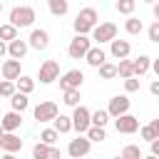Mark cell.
Segmentation results:
<instances>
[{"label": "cell", "mask_w": 159, "mask_h": 159, "mask_svg": "<svg viewBox=\"0 0 159 159\" xmlns=\"http://www.w3.org/2000/svg\"><path fill=\"white\" fill-rule=\"evenodd\" d=\"M132 65H134V77H142V75H147L152 70V57L139 55L137 60H132Z\"/></svg>", "instance_id": "obj_19"}, {"label": "cell", "mask_w": 159, "mask_h": 159, "mask_svg": "<svg viewBox=\"0 0 159 159\" xmlns=\"http://www.w3.org/2000/svg\"><path fill=\"white\" fill-rule=\"evenodd\" d=\"M0 124H2L5 134H15V129L22 124V114H17V112H7V114L0 117Z\"/></svg>", "instance_id": "obj_16"}, {"label": "cell", "mask_w": 159, "mask_h": 159, "mask_svg": "<svg viewBox=\"0 0 159 159\" xmlns=\"http://www.w3.org/2000/svg\"><path fill=\"white\" fill-rule=\"evenodd\" d=\"M0 40L2 42H12V40H17V27L15 25H10V22H5V25H0Z\"/></svg>", "instance_id": "obj_24"}, {"label": "cell", "mask_w": 159, "mask_h": 159, "mask_svg": "<svg viewBox=\"0 0 159 159\" xmlns=\"http://www.w3.org/2000/svg\"><path fill=\"white\" fill-rule=\"evenodd\" d=\"M27 45H30L32 50H37V52L47 50V45H50V35H47V30L35 27V30L30 32V37H27Z\"/></svg>", "instance_id": "obj_12"}, {"label": "cell", "mask_w": 159, "mask_h": 159, "mask_svg": "<svg viewBox=\"0 0 159 159\" xmlns=\"http://www.w3.org/2000/svg\"><path fill=\"white\" fill-rule=\"evenodd\" d=\"M89 127H92V112L87 107H82V104L75 107V112H72V129L77 134H87Z\"/></svg>", "instance_id": "obj_4"}, {"label": "cell", "mask_w": 159, "mask_h": 159, "mask_svg": "<svg viewBox=\"0 0 159 159\" xmlns=\"http://www.w3.org/2000/svg\"><path fill=\"white\" fill-rule=\"evenodd\" d=\"M124 89H127V92H139V80H137V77L124 80Z\"/></svg>", "instance_id": "obj_38"}, {"label": "cell", "mask_w": 159, "mask_h": 159, "mask_svg": "<svg viewBox=\"0 0 159 159\" xmlns=\"http://www.w3.org/2000/svg\"><path fill=\"white\" fill-rule=\"evenodd\" d=\"M89 149H92V142H89L84 134H77V139H72V142L67 144V154H70L72 159H82V157H87Z\"/></svg>", "instance_id": "obj_8"}, {"label": "cell", "mask_w": 159, "mask_h": 159, "mask_svg": "<svg viewBox=\"0 0 159 159\" xmlns=\"http://www.w3.org/2000/svg\"><path fill=\"white\" fill-rule=\"evenodd\" d=\"M84 60H87V65H89V67H97V70H99V67L107 62V52L97 45V47H92V50L87 52V57H84Z\"/></svg>", "instance_id": "obj_18"}, {"label": "cell", "mask_w": 159, "mask_h": 159, "mask_svg": "<svg viewBox=\"0 0 159 159\" xmlns=\"http://www.w3.org/2000/svg\"><path fill=\"white\" fill-rule=\"evenodd\" d=\"M92 40H94L97 45L117 40V25H114V22H99V25L92 30Z\"/></svg>", "instance_id": "obj_6"}, {"label": "cell", "mask_w": 159, "mask_h": 159, "mask_svg": "<svg viewBox=\"0 0 159 159\" xmlns=\"http://www.w3.org/2000/svg\"><path fill=\"white\" fill-rule=\"evenodd\" d=\"M149 92H152L154 97H159V80H154V82L149 84Z\"/></svg>", "instance_id": "obj_39"}, {"label": "cell", "mask_w": 159, "mask_h": 159, "mask_svg": "<svg viewBox=\"0 0 159 159\" xmlns=\"http://www.w3.org/2000/svg\"><path fill=\"white\" fill-rule=\"evenodd\" d=\"M109 52H112V57L114 60H127L129 57V52H132V45H129V40H112L109 42Z\"/></svg>", "instance_id": "obj_15"}, {"label": "cell", "mask_w": 159, "mask_h": 159, "mask_svg": "<svg viewBox=\"0 0 159 159\" xmlns=\"http://www.w3.org/2000/svg\"><path fill=\"white\" fill-rule=\"evenodd\" d=\"M84 137H87L89 142H104V139H107V132H104L102 127H89V132H87Z\"/></svg>", "instance_id": "obj_33"}, {"label": "cell", "mask_w": 159, "mask_h": 159, "mask_svg": "<svg viewBox=\"0 0 159 159\" xmlns=\"http://www.w3.org/2000/svg\"><path fill=\"white\" fill-rule=\"evenodd\" d=\"M152 157H157V159H159V139H157V142H152Z\"/></svg>", "instance_id": "obj_42"}, {"label": "cell", "mask_w": 159, "mask_h": 159, "mask_svg": "<svg viewBox=\"0 0 159 159\" xmlns=\"http://www.w3.org/2000/svg\"><path fill=\"white\" fill-rule=\"evenodd\" d=\"M2 137H5V129H2V124H0V139H2Z\"/></svg>", "instance_id": "obj_46"}, {"label": "cell", "mask_w": 159, "mask_h": 159, "mask_svg": "<svg viewBox=\"0 0 159 159\" xmlns=\"http://www.w3.org/2000/svg\"><path fill=\"white\" fill-rule=\"evenodd\" d=\"M122 157H124V159H144V157H142V149H139L137 144H127V147L122 149Z\"/></svg>", "instance_id": "obj_34"}, {"label": "cell", "mask_w": 159, "mask_h": 159, "mask_svg": "<svg viewBox=\"0 0 159 159\" xmlns=\"http://www.w3.org/2000/svg\"><path fill=\"white\" fill-rule=\"evenodd\" d=\"M2 57H7V42L0 40V60H2Z\"/></svg>", "instance_id": "obj_41"}, {"label": "cell", "mask_w": 159, "mask_h": 159, "mask_svg": "<svg viewBox=\"0 0 159 159\" xmlns=\"http://www.w3.org/2000/svg\"><path fill=\"white\" fill-rule=\"evenodd\" d=\"M47 7H50V12H52L55 17H62V15H67L70 2H67V0H50V2H47Z\"/></svg>", "instance_id": "obj_21"}, {"label": "cell", "mask_w": 159, "mask_h": 159, "mask_svg": "<svg viewBox=\"0 0 159 159\" xmlns=\"http://www.w3.org/2000/svg\"><path fill=\"white\" fill-rule=\"evenodd\" d=\"M50 154H52V147H47L42 142H37L32 147V159H50Z\"/></svg>", "instance_id": "obj_28"}, {"label": "cell", "mask_w": 159, "mask_h": 159, "mask_svg": "<svg viewBox=\"0 0 159 159\" xmlns=\"http://www.w3.org/2000/svg\"><path fill=\"white\" fill-rule=\"evenodd\" d=\"M27 50H30L27 40L17 37V40H12V42L7 45V57H10V60H20V62H22V57L27 55Z\"/></svg>", "instance_id": "obj_14"}, {"label": "cell", "mask_w": 159, "mask_h": 159, "mask_svg": "<svg viewBox=\"0 0 159 159\" xmlns=\"http://www.w3.org/2000/svg\"><path fill=\"white\" fill-rule=\"evenodd\" d=\"M62 97H65L62 102H65L67 107H72V109L80 107V89H67V92H62Z\"/></svg>", "instance_id": "obj_29"}, {"label": "cell", "mask_w": 159, "mask_h": 159, "mask_svg": "<svg viewBox=\"0 0 159 159\" xmlns=\"http://www.w3.org/2000/svg\"><path fill=\"white\" fill-rule=\"evenodd\" d=\"M52 124H55V132H57V134H67V132H72V117H67V114H60Z\"/></svg>", "instance_id": "obj_22"}, {"label": "cell", "mask_w": 159, "mask_h": 159, "mask_svg": "<svg viewBox=\"0 0 159 159\" xmlns=\"http://www.w3.org/2000/svg\"><path fill=\"white\" fill-rule=\"evenodd\" d=\"M0 12H2V2H0Z\"/></svg>", "instance_id": "obj_49"}, {"label": "cell", "mask_w": 159, "mask_h": 159, "mask_svg": "<svg viewBox=\"0 0 159 159\" xmlns=\"http://www.w3.org/2000/svg\"><path fill=\"white\" fill-rule=\"evenodd\" d=\"M114 129L119 134H134L139 129V119L134 114H124V117H117L114 119Z\"/></svg>", "instance_id": "obj_11"}, {"label": "cell", "mask_w": 159, "mask_h": 159, "mask_svg": "<svg viewBox=\"0 0 159 159\" xmlns=\"http://www.w3.org/2000/svg\"><path fill=\"white\" fill-rule=\"evenodd\" d=\"M129 97L127 94H114L112 99H109V104H107V112H109V117H124V114H129Z\"/></svg>", "instance_id": "obj_9"}, {"label": "cell", "mask_w": 159, "mask_h": 159, "mask_svg": "<svg viewBox=\"0 0 159 159\" xmlns=\"http://www.w3.org/2000/svg\"><path fill=\"white\" fill-rule=\"evenodd\" d=\"M10 104H12V112L22 114V112L30 107V99H27V94H22V92H15V97L10 99Z\"/></svg>", "instance_id": "obj_20"}, {"label": "cell", "mask_w": 159, "mask_h": 159, "mask_svg": "<svg viewBox=\"0 0 159 159\" xmlns=\"http://www.w3.org/2000/svg\"><path fill=\"white\" fill-rule=\"evenodd\" d=\"M152 70H154V75L159 77V57H157V60H152Z\"/></svg>", "instance_id": "obj_43"}, {"label": "cell", "mask_w": 159, "mask_h": 159, "mask_svg": "<svg viewBox=\"0 0 159 159\" xmlns=\"http://www.w3.org/2000/svg\"><path fill=\"white\" fill-rule=\"evenodd\" d=\"M37 80H40V84H52L55 80H60V65H57V60H45L40 65Z\"/></svg>", "instance_id": "obj_5"}, {"label": "cell", "mask_w": 159, "mask_h": 159, "mask_svg": "<svg viewBox=\"0 0 159 159\" xmlns=\"http://www.w3.org/2000/svg\"><path fill=\"white\" fill-rule=\"evenodd\" d=\"M0 149H2L5 154H15V152L22 149V139H20L17 134H5V137L0 139Z\"/></svg>", "instance_id": "obj_17"}, {"label": "cell", "mask_w": 159, "mask_h": 159, "mask_svg": "<svg viewBox=\"0 0 159 159\" xmlns=\"http://www.w3.org/2000/svg\"><path fill=\"white\" fill-rule=\"evenodd\" d=\"M117 77H122V80L134 77V65H132V60H122V62L117 65Z\"/></svg>", "instance_id": "obj_25"}, {"label": "cell", "mask_w": 159, "mask_h": 159, "mask_svg": "<svg viewBox=\"0 0 159 159\" xmlns=\"http://www.w3.org/2000/svg\"><path fill=\"white\" fill-rule=\"evenodd\" d=\"M57 132H55V127H50V129H42L40 132V142L42 144H47V147H55V142H57Z\"/></svg>", "instance_id": "obj_30"}, {"label": "cell", "mask_w": 159, "mask_h": 159, "mask_svg": "<svg viewBox=\"0 0 159 159\" xmlns=\"http://www.w3.org/2000/svg\"><path fill=\"white\" fill-rule=\"evenodd\" d=\"M117 12H122V15H129L132 17V12H134V7H137V2L134 0H117Z\"/></svg>", "instance_id": "obj_31"}, {"label": "cell", "mask_w": 159, "mask_h": 159, "mask_svg": "<svg viewBox=\"0 0 159 159\" xmlns=\"http://www.w3.org/2000/svg\"><path fill=\"white\" fill-rule=\"evenodd\" d=\"M15 92H17V87H15V82H7V80H2L0 82V97H15Z\"/></svg>", "instance_id": "obj_35"}, {"label": "cell", "mask_w": 159, "mask_h": 159, "mask_svg": "<svg viewBox=\"0 0 159 159\" xmlns=\"http://www.w3.org/2000/svg\"><path fill=\"white\" fill-rule=\"evenodd\" d=\"M149 127L154 129V134H157V139H159V117H157V119H152V122H149Z\"/></svg>", "instance_id": "obj_40"}, {"label": "cell", "mask_w": 159, "mask_h": 159, "mask_svg": "<svg viewBox=\"0 0 159 159\" xmlns=\"http://www.w3.org/2000/svg\"><path fill=\"white\" fill-rule=\"evenodd\" d=\"M99 15H97V10L94 7H82L80 12H77V17H75V22H72V27H75V32L77 35H87V32H92L99 22Z\"/></svg>", "instance_id": "obj_1"}, {"label": "cell", "mask_w": 159, "mask_h": 159, "mask_svg": "<svg viewBox=\"0 0 159 159\" xmlns=\"http://www.w3.org/2000/svg\"><path fill=\"white\" fill-rule=\"evenodd\" d=\"M99 77H102V80H114V77H117V65L104 62V65L99 67Z\"/></svg>", "instance_id": "obj_32"}, {"label": "cell", "mask_w": 159, "mask_h": 159, "mask_svg": "<svg viewBox=\"0 0 159 159\" xmlns=\"http://www.w3.org/2000/svg\"><path fill=\"white\" fill-rule=\"evenodd\" d=\"M147 35H149V42H157L159 45V22H152L149 30H147Z\"/></svg>", "instance_id": "obj_37"}, {"label": "cell", "mask_w": 159, "mask_h": 159, "mask_svg": "<svg viewBox=\"0 0 159 159\" xmlns=\"http://www.w3.org/2000/svg\"><path fill=\"white\" fill-rule=\"evenodd\" d=\"M0 72H2V80H7V82H17V80L22 77L20 60H5L2 67H0Z\"/></svg>", "instance_id": "obj_13"}, {"label": "cell", "mask_w": 159, "mask_h": 159, "mask_svg": "<svg viewBox=\"0 0 159 159\" xmlns=\"http://www.w3.org/2000/svg\"><path fill=\"white\" fill-rule=\"evenodd\" d=\"M107 122H109V112L107 109H97V112H92V127H107Z\"/></svg>", "instance_id": "obj_27"}, {"label": "cell", "mask_w": 159, "mask_h": 159, "mask_svg": "<svg viewBox=\"0 0 159 159\" xmlns=\"http://www.w3.org/2000/svg\"><path fill=\"white\" fill-rule=\"evenodd\" d=\"M144 159H157V157H152V154H149V157H144Z\"/></svg>", "instance_id": "obj_48"}, {"label": "cell", "mask_w": 159, "mask_h": 159, "mask_svg": "<svg viewBox=\"0 0 159 159\" xmlns=\"http://www.w3.org/2000/svg\"><path fill=\"white\" fill-rule=\"evenodd\" d=\"M112 159H124V157H122V154H119V157H112Z\"/></svg>", "instance_id": "obj_47"}, {"label": "cell", "mask_w": 159, "mask_h": 159, "mask_svg": "<svg viewBox=\"0 0 159 159\" xmlns=\"http://www.w3.org/2000/svg\"><path fill=\"white\" fill-rule=\"evenodd\" d=\"M152 12H154V17H157V22H159V2H154V7H152Z\"/></svg>", "instance_id": "obj_44"}, {"label": "cell", "mask_w": 159, "mask_h": 159, "mask_svg": "<svg viewBox=\"0 0 159 159\" xmlns=\"http://www.w3.org/2000/svg\"><path fill=\"white\" fill-rule=\"evenodd\" d=\"M32 114H35L37 122H55V119L60 117V109H57L55 102H40V104L32 109Z\"/></svg>", "instance_id": "obj_10"}, {"label": "cell", "mask_w": 159, "mask_h": 159, "mask_svg": "<svg viewBox=\"0 0 159 159\" xmlns=\"http://www.w3.org/2000/svg\"><path fill=\"white\" fill-rule=\"evenodd\" d=\"M139 134H142V139H144V142H149V144H152V142H157V134H154V129H152L149 124L139 127Z\"/></svg>", "instance_id": "obj_36"}, {"label": "cell", "mask_w": 159, "mask_h": 159, "mask_svg": "<svg viewBox=\"0 0 159 159\" xmlns=\"http://www.w3.org/2000/svg\"><path fill=\"white\" fill-rule=\"evenodd\" d=\"M124 30H127V35H139V32L144 30V22H142L139 17H134V15H132V17H127V20H124Z\"/></svg>", "instance_id": "obj_23"}, {"label": "cell", "mask_w": 159, "mask_h": 159, "mask_svg": "<svg viewBox=\"0 0 159 159\" xmlns=\"http://www.w3.org/2000/svg\"><path fill=\"white\" fill-rule=\"evenodd\" d=\"M84 82V72L82 70H67L65 75H60V89L67 92V89H80Z\"/></svg>", "instance_id": "obj_7"}, {"label": "cell", "mask_w": 159, "mask_h": 159, "mask_svg": "<svg viewBox=\"0 0 159 159\" xmlns=\"http://www.w3.org/2000/svg\"><path fill=\"white\" fill-rule=\"evenodd\" d=\"M2 159H17L15 154H2Z\"/></svg>", "instance_id": "obj_45"}, {"label": "cell", "mask_w": 159, "mask_h": 159, "mask_svg": "<svg viewBox=\"0 0 159 159\" xmlns=\"http://www.w3.org/2000/svg\"><path fill=\"white\" fill-rule=\"evenodd\" d=\"M35 22V7L30 5H15L10 10V25L15 27H30Z\"/></svg>", "instance_id": "obj_3"}, {"label": "cell", "mask_w": 159, "mask_h": 159, "mask_svg": "<svg viewBox=\"0 0 159 159\" xmlns=\"http://www.w3.org/2000/svg\"><path fill=\"white\" fill-rule=\"evenodd\" d=\"M92 47H94V45H92V37H89V35H75V37L70 40L67 55H70L72 60H84Z\"/></svg>", "instance_id": "obj_2"}, {"label": "cell", "mask_w": 159, "mask_h": 159, "mask_svg": "<svg viewBox=\"0 0 159 159\" xmlns=\"http://www.w3.org/2000/svg\"><path fill=\"white\" fill-rule=\"evenodd\" d=\"M15 87H17V92H22V94H30V92L35 89V80H32V77H27V75H22V77L15 82Z\"/></svg>", "instance_id": "obj_26"}]
</instances>
